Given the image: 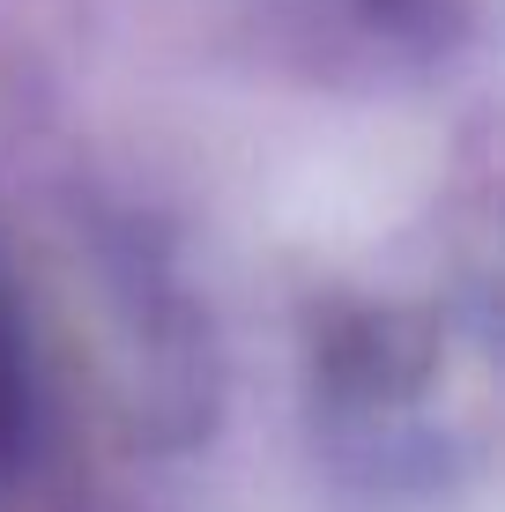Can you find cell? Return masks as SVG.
I'll use <instances>...</instances> for the list:
<instances>
[{
  "mask_svg": "<svg viewBox=\"0 0 505 512\" xmlns=\"http://www.w3.org/2000/svg\"><path fill=\"white\" fill-rule=\"evenodd\" d=\"M30 431H38V379H30V342L15 320L8 290H0V475L23 468Z\"/></svg>",
  "mask_w": 505,
  "mask_h": 512,
  "instance_id": "obj_1",
  "label": "cell"
}]
</instances>
